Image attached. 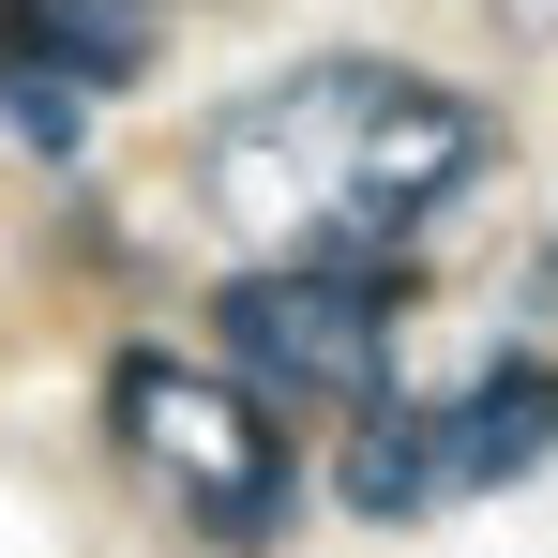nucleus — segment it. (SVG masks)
Listing matches in <instances>:
<instances>
[{"instance_id": "obj_1", "label": "nucleus", "mask_w": 558, "mask_h": 558, "mask_svg": "<svg viewBox=\"0 0 558 558\" xmlns=\"http://www.w3.org/2000/svg\"><path fill=\"white\" fill-rule=\"evenodd\" d=\"M498 167V106L423 76V61H377V46H317L287 76L196 121V211L242 242V257H392Z\"/></svg>"}, {"instance_id": "obj_3", "label": "nucleus", "mask_w": 558, "mask_h": 558, "mask_svg": "<svg viewBox=\"0 0 558 558\" xmlns=\"http://www.w3.org/2000/svg\"><path fill=\"white\" fill-rule=\"evenodd\" d=\"M544 453H558V363H544V348H483V363L438 377V392L348 408L332 483H348L363 529H438V513H468V498L529 483Z\"/></svg>"}, {"instance_id": "obj_5", "label": "nucleus", "mask_w": 558, "mask_h": 558, "mask_svg": "<svg viewBox=\"0 0 558 558\" xmlns=\"http://www.w3.org/2000/svg\"><path fill=\"white\" fill-rule=\"evenodd\" d=\"M167 46V0H0V121L31 151H76L106 92H136Z\"/></svg>"}, {"instance_id": "obj_2", "label": "nucleus", "mask_w": 558, "mask_h": 558, "mask_svg": "<svg viewBox=\"0 0 558 558\" xmlns=\"http://www.w3.org/2000/svg\"><path fill=\"white\" fill-rule=\"evenodd\" d=\"M106 438H121V468H136L211 558H272L287 529H302V438H287L272 392H242L227 363L121 348V363H106Z\"/></svg>"}, {"instance_id": "obj_6", "label": "nucleus", "mask_w": 558, "mask_h": 558, "mask_svg": "<svg viewBox=\"0 0 558 558\" xmlns=\"http://www.w3.org/2000/svg\"><path fill=\"white\" fill-rule=\"evenodd\" d=\"M498 15H513V31H544V15H558V0H498Z\"/></svg>"}, {"instance_id": "obj_4", "label": "nucleus", "mask_w": 558, "mask_h": 558, "mask_svg": "<svg viewBox=\"0 0 558 558\" xmlns=\"http://www.w3.org/2000/svg\"><path fill=\"white\" fill-rule=\"evenodd\" d=\"M392 332H408V272L392 257H257L211 287V348L272 408H377L392 392Z\"/></svg>"}]
</instances>
